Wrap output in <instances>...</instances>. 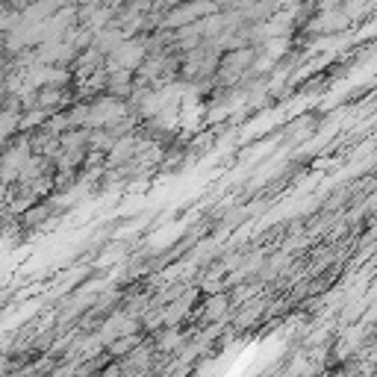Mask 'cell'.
I'll return each mask as SVG.
<instances>
[{
  "label": "cell",
  "instance_id": "cell-2",
  "mask_svg": "<svg viewBox=\"0 0 377 377\" xmlns=\"http://www.w3.org/2000/svg\"><path fill=\"white\" fill-rule=\"evenodd\" d=\"M45 215H48V206H33L30 215H24L21 225H24V227H33V225H38V221L45 218Z\"/></svg>",
  "mask_w": 377,
  "mask_h": 377
},
{
  "label": "cell",
  "instance_id": "cell-4",
  "mask_svg": "<svg viewBox=\"0 0 377 377\" xmlns=\"http://www.w3.org/2000/svg\"><path fill=\"white\" fill-rule=\"evenodd\" d=\"M3 201H6V186L0 183V204H3Z\"/></svg>",
  "mask_w": 377,
  "mask_h": 377
},
{
  "label": "cell",
  "instance_id": "cell-1",
  "mask_svg": "<svg viewBox=\"0 0 377 377\" xmlns=\"http://www.w3.org/2000/svg\"><path fill=\"white\" fill-rule=\"evenodd\" d=\"M227 304H230V298H227V295H215L213 301H209V304H206V310H204V315H206L209 321H218L221 315H225V313H227Z\"/></svg>",
  "mask_w": 377,
  "mask_h": 377
},
{
  "label": "cell",
  "instance_id": "cell-3",
  "mask_svg": "<svg viewBox=\"0 0 377 377\" xmlns=\"http://www.w3.org/2000/svg\"><path fill=\"white\" fill-rule=\"evenodd\" d=\"M136 345H138V336H130V339H121L115 345H109V351H113V357H118V354L130 351V348H136Z\"/></svg>",
  "mask_w": 377,
  "mask_h": 377
}]
</instances>
